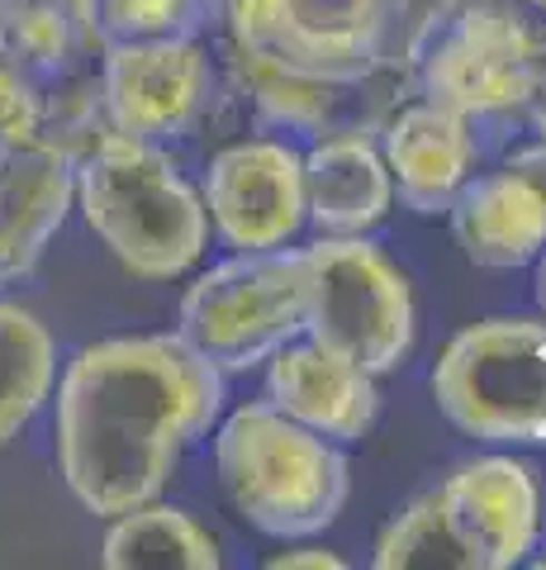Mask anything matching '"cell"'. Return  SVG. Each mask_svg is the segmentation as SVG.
Segmentation results:
<instances>
[{
    "label": "cell",
    "instance_id": "obj_11",
    "mask_svg": "<svg viewBox=\"0 0 546 570\" xmlns=\"http://www.w3.org/2000/svg\"><path fill=\"white\" fill-rule=\"evenodd\" d=\"M447 219L461 253L485 272L533 266L546 247V142L514 153L495 171H470Z\"/></svg>",
    "mask_w": 546,
    "mask_h": 570
},
{
    "label": "cell",
    "instance_id": "obj_27",
    "mask_svg": "<svg viewBox=\"0 0 546 570\" xmlns=\"http://www.w3.org/2000/svg\"><path fill=\"white\" fill-rule=\"evenodd\" d=\"M537 276H533V291H537V305H542V314H546V247H542V253H537Z\"/></svg>",
    "mask_w": 546,
    "mask_h": 570
},
{
    "label": "cell",
    "instance_id": "obj_17",
    "mask_svg": "<svg viewBox=\"0 0 546 570\" xmlns=\"http://www.w3.org/2000/svg\"><path fill=\"white\" fill-rule=\"evenodd\" d=\"M228 77L242 96L252 100L257 119L276 134H343V129H361V119H351L366 81H328V77H309V71H290V67H276L267 58H252L228 43Z\"/></svg>",
    "mask_w": 546,
    "mask_h": 570
},
{
    "label": "cell",
    "instance_id": "obj_10",
    "mask_svg": "<svg viewBox=\"0 0 546 570\" xmlns=\"http://www.w3.org/2000/svg\"><path fill=\"white\" fill-rule=\"evenodd\" d=\"M205 209L238 253L286 247L305 228V153L286 138H242L209 157Z\"/></svg>",
    "mask_w": 546,
    "mask_h": 570
},
{
    "label": "cell",
    "instance_id": "obj_2",
    "mask_svg": "<svg viewBox=\"0 0 546 570\" xmlns=\"http://www.w3.org/2000/svg\"><path fill=\"white\" fill-rule=\"evenodd\" d=\"M72 209L138 281L186 276L209 243V209L171 153L115 129L77 157Z\"/></svg>",
    "mask_w": 546,
    "mask_h": 570
},
{
    "label": "cell",
    "instance_id": "obj_13",
    "mask_svg": "<svg viewBox=\"0 0 546 570\" xmlns=\"http://www.w3.org/2000/svg\"><path fill=\"white\" fill-rule=\"evenodd\" d=\"M77 157L52 142L0 148V295L20 285L72 214Z\"/></svg>",
    "mask_w": 546,
    "mask_h": 570
},
{
    "label": "cell",
    "instance_id": "obj_19",
    "mask_svg": "<svg viewBox=\"0 0 546 570\" xmlns=\"http://www.w3.org/2000/svg\"><path fill=\"white\" fill-rule=\"evenodd\" d=\"M58 385V343L33 309L0 299V448L33 423Z\"/></svg>",
    "mask_w": 546,
    "mask_h": 570
},
{
    "label": "cell",
    "instance_id": "obj_14",
    "mask_svg": "<svg viewBox=\"0 0 546 570\" xmlns=\"http://www.w3.org/2000/svg\"><path fill=\"white\" fill-rule=\"evenodd\" d=\"M267 371V404L286 419L305 423L309 433H324L332 442H351L376 423V376L361 366L343 362L338 352L309 343L305 333L276 347Z\"/></svg>",
    "mask_w": 546,
    "mask_h": 570
},
{
    "label": "cell",
    "instance_id": "obj_5",
    "mask_svg": "<svg viewBox=\"0 0 546 570\" xmlns=\"http://www.w3.org/2000/svg\"><path fill=\"white\" fill-rule=\"evenodd\" d=\"M228 43L276 67L328 81L390 71L409 0H219Z\"/></svg>",
    "mask_w": 546,
    "mask_h": 570
},
{
    "label": "cell",
    "instance_id": "obj_4",
    "mask_svg": "<svg viewBox=\"0 0 546 570\" xmlns=\"http://www.w3.org/2000/svg\"><path fill=\"white\" fill-rule=\"evenodd\" d=\"M542 43L508 0H443L404 43V67L423 100L470 124L523 115Z\"/></svg>",
    "mask_w": 546,
    "mask_h": 570
},
{
    "label": "cell",
    "instance_id": "obj_22",
    "mask_svg": "<svg viewBox=\"0 0 546 570\" xmlns=\"http://www.w3.org/2000/svg\"><path fill=\"white\" fill-rule=\"evenodd\" d=\"M376 566L380 570H470V557L461 538L451 532V519L443 509V494L428 490L418 494L399 519L385 528V538L376 547Z\"/></svg>",
    "mask_w": 546,
    "mask_h": 570
},
{
    "label": "cell",
    "instance_id": "obj_9",
    "mask_svg": "<svg viewBox=\"0 0 546 570\" xmlns=\"http://www.w3.org/2000/svg\"><path fill=\"white\" fill-rule=\"evenodd\" d=\"M100 100L115 134L167 148L215 115L224 71L200 39L133 43L100 52Z\"/></svg>",
    "mask_w": 546,
    "mask_h": 570
},
{
    "label": "cell",
    "instance_id": "obj_15",
    "mask_svg": "<svg viewBox=\"0 0 546 570\" xmlns=\"http://www.w3.org/2000/svg\"><path fill=\"white\" fill-rule=\"evenodd\" d=\"M380 157L399 200L433 219L475 171V124L418 96L380 124Z\"/></svg>",
    "mask_w": 546,
    "mask_h": 570
},
{
    "label": "cell",
    "instance_id": "obj_20",
    "mask_svg": "<svg viewBox=\"0 0 546 570\" xmlns=\"http://www.w3.org/2000/svg\"><path fill=\"white\" fill-rule=\"evenodd\" d=\"M0 43L43 81V91L96 67L100 58L81 24V0H6L0 6Z\"/></svg>",
    "mask_w": 546,
    "mask_h": 570
},
{
    "label": "cell",
    "instance_id": "obj_6",
    "mask_svg": "<svg viewBox=\"0 0 546 570\" xmlns=\"http://www.w3.org/2000/svg\"><path fill=\"white\" fill-rule=\"evenodd\" d=\"M433 400L475 442H546V324L485 318L456 333L433 366Z\"/></svg>",
    "mask_w": 546,
    "mask_h": 570
},
{
    "label": "cell",
    "instance_id": "obj_25",
    "mask_svg": "<svg viewBox=\"0 0 546 570\" xmlns=\"http://www.w3.org/2000/svg\"><path fill=\"white\" fill-rule=\"evenodd\" d=\"M523 115H527V124H533V134L546 142V48L537 58V77H533V91H527V100H523Z\"/></svg>",
    "mask_w": 546,
    "mask_h": 570
},
{
    "label": "cell",
    "instance_id": "obj_24",
    "mask_svg": "<svg viewBox=\"0 0 546 570\" xmlns=\"http://www.w3.org/2000/svg\"><path fill=\"white\" fill-rule=\"evenodd\" d=\"M267 570H343V557L338 551H324V547H299V551L271 557Z\"/></svg>",
    "mask_w": 546,
    "mask_h": 570
},
{
    "label": "cell",
    "instance_id": "obj_7",
    "mask_svg": "<svg viewBox=\"0 0 546 570\" xmlns=\"http://www.w3.org/2000/svg\"><path fill=\"white\" fill-rule=\"evenodd\" d=\"M299 333H305V247H261L209 266L176 314V337L200 352L219 376L261 366Z\"/></svg>",
    "mask_w": 546,
    "mask_h": 570
},
{
    "label": "cell",
    "instance_id": "obj_8",
    "mask_svg": "<svg viewBox=\"0 0 546 570\" xmlns=\"http://www.w3.org/2000/svg\"><path fill=\"white\" fill-rule=\"evenodd\" d=\"M305 337L385 376L414 347V295L404 272L361 234L305 247Z\"/></svg>",
    "mask_w": 546,
    "mask_h": 570
},
{
    "label": "cell",
    "instance_id": "obj_29",
    "mask_svg": "<svg viewBox=\"0 0 546 570\" xmlns=\"http://www.w3.org/2000/svg\"><path fill=\"white\" fill-rule=\"evenodd\" d=\"M0 6H6V0H0Z\"/></svg>",
    "mask_w": 546,
    "mask_h": 570
},
{
    "label": "cell",
    "instance_id": "obj_12",
    "mask_svg": "<svg viewBox=\"0 0 546 570\" xmlns=\"http://www.w3.org/2000/svg\"><path fill=\"white\" fill-rule=\"evenodd\" d=\"M443 509L470 570H514L537 538V485L514 456H475L443 485Z\"/></svg>",
    "mask_w": 546,
    "mask_h": 570
},
{
    "label": "cell",
    "instance_id": "obj_3",
    "mask_svg": "<svg viewBox=\"0 0 546 570\" xmlns=\"http://www.w3.org/2000/svg\"><path fill=\"white\" fill-rule=\"evenodd\" d=\"M224 494L257 532L280 542L324 532L347 504V456L267 400L238 404L215 433Z\"/></svg>",
    "mask_w": 546,
    "mask_h": 570
},
{
    "label": "cell",
    "instance_id": "obj_18",
    "mask_svg": "<svg viewBox=\"0 0 546 570\" xmlns=\"http://www.w3.org/2000/svg\"><path fill=\"white\" fill-rule=\"evenodd\" d=\"M100 561L110 570H215L219 542L190 513L148 499V504L110 519Z\"/></svg>",
    "mask_w": 546,
    "mask_h": 570
},
{
    "label": "cell",
    "instance_id": "obj_23",
    "mask_svg": "<svg viewBox=\"0 0 546 570\" xmlns=\"http://www.w3.org/2000/svg\"><path fill=\"white\" fill-rule=\"evenodd\" d=\"M43 81L0 43V148L43 142Z\"/></svg>",
    "mask_w": 546,
    "mask_h": 570
},
{
    "label": "cell",
    "instance_id": "obj_1",
    "mask_svg": "<svg viewBox=\"0 0 546 570\" xmlns=\"http://www.w3.org/2000/svg\"><path fill=\"white\" fill-rule=\"evenodd\" d=\"M219 404L224 376L176 333L100 337L58 376L52 461L62 485L96 519L148 504Z\"/></svg>",
    "mask_w": 546,
    "mask_h": 570
},
{
    "label": "cell",
    "instance_id": "obj_26",
    "mask_svg": "<svg viewBox=\"0 0 546 570\" xmlns=\"http://www.w3.org/2000/svg\"><path fill=\"white\" fill-rule=\"evenodd\" d=\"M508 6H514V14L533 29V39L546 48V0H508Z\"/></svg>",
    "mask_w": 546,
    "mask_h": 570
},
{
    "label": "cell",
    "instance_id": "obj_16",
    "mask_svg": "<svg viewBox=\"0 0 546 570\" xmlns=\"http://www.w3.org/2000/svg\"><path fill=\"white\" fill-rule=\"evenodd\" d=\"M395 186L380 157V142L361 129L324 134L305 153V224L319 238L366 234L390 214Z\"/></svg>",
    "mask_w": 546,
    "mask_h": 570
},
{
    "label": "cell",
    "instance_id": "obj_21",
    "mask_svg": "<svg viewBox=\"0 0 546 570\" xmlns=\"http://www.w3.org/2000/svg\"><path fill=\"white\" fill-rule=\"evenodd\" d=\"M219 14V0H81V24L96 52L133 43L200 39Z\"/></svg>",
    "mask_w": 546,
    "mask_h": 570
},
{
    "label": "cell",
    "instance_id": "obj_28",
    "mask_svg": "<svg viewBox=\"0 0 546 570\" xmlns=\"http://www.w3.org/2000/svg\"><path fill=\"white\" fill-rule=\"evenodd\" d=\"M523 566H533V570H546V538H533V547H527Z\"/></svg>",
    "mask_w": 546,
    "mask_h": 570
}]
</instances>
